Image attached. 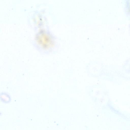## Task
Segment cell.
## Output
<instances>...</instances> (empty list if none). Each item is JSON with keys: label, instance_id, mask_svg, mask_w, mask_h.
I'll return each mask as SVG.
<instances>
[{"label": "cell", "instance_id": "1", "mask_svg": "<svg viewBox=\"0 0 130 130\" xmlns=\"http://www.w3.org/2000/svg\"><path fill=\"white\" fill-rule=\"evenodd\" d=\"M38 42L44 49H48L51 45V41L49 37L44 32L40 33L37 36Z\"/></svg>", "mask_w": 130, "mask_h": 130}, {"label": "cell", "instance_id": "2", "mask_svg": "<svg viewBox=\"0 0 130 130\" xmlns=\"http://www.w3.org/2000/svg\"><path fill=\"white\" fill-rule=\"evenodd\" d=\"M1 101L5 103H10L11 100V98L9 94L7 92H2L0 94Z\"/></svg>", "mask_w": 130, "mask_h": 130}]
</instances>
